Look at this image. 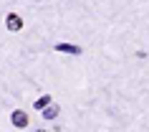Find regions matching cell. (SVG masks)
Masks as SVG:
<instances>
[{
  "label": "cell",
  "instance_id": "2",
  "mask_svg": "<svg viewBox=\"0 0 149 132\" xmlns=\"http://www.w3.org/2000/svg\"><path fill=\"white\" fill-rule=\"evenodd\" d=\"M5 25H8L10 31H20V28H23V18L15 16V13H10V16L5 18Z\"/></svg>",
  "mask_w": 149,
  "mask_h": 132
},
{
  "label": "cell",
  "instance_id": "5",
  "mask_svg": "<svg viewBox=\"0 0 149 132\" xmlns=\"http://www.w3.org/2000/svg\"><path fill=\"white\" fill-rule=\"evenodd\" d=\"M56 114H58V107H46L43 109V117H46V119H53Z\"/></svg>",
  "mask_w": 149,
  "mask_h": 132
},
{
  "label": "cell",
  "instance_id": "1",
  "mask_svg": "<svg viewBox=\"0 0 149 132\" xmlns=\"http://www.w3.org/2000/svg\"><path fill=\"white\" fill-rule=\"evenodd\" d=\"M10 119H13V124H15V127H20V130H23V127H28V114H25L23 109H15Z\"/></svg>",
  "mask_w": 149,
  "mask_h": 132
},
{
  "label": "cell",
  "instance_id": "3",
  "mask_svg": "<svg viewBox=\"0 0 149 132\" xmlns=\"http://www.w3.org/2000/svg\"><path fill=\"white\" fill-rule=\"evenodd\" d=\"M56 51H63V54H81V48L71 46V43H56Z\"/></svg>",
  "mask_w": 149,
  "mask_h": 132
},
{
  "label": "cell",
  "instance_id": "4",
  "mask_svg": "<svg viewBox=\"0 0 149 132\" xmlns=\"http://www.w3.org/2000/svg\"><path fill=\"white\" fill-rule=\"evenodd\" d=\"M48 104H51V97H48V94H46V97H40V99L36 102V104H33V107H36V109H46Z\"/></svg>",
  "mask_w": 149,
  "mask_h": 132
}]
</instances>
